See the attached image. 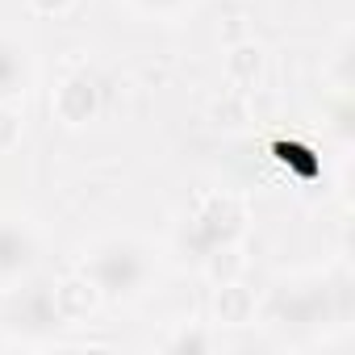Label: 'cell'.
<instances>
[{
	"label": "cell",
	"mask_w": 355,
	"mask_h": 355,
	"mask_svg": "<svg viewBox=\"0 0 355 355\" xmlns=\"http://www.w3.org/2000/svg\"><path fill=\"white\" fill-rule=\"evenodd\" d=\"M150 263L146 251L134 239H105L92 247V255L84 259V276L105 293V297H130L142 288Z\"/></svg>",
	"instance_id": "6da1fadb"
},
{
	"label": "cell",
	"mask_w": 355,
	"mask_h": 355,
	"mask_svg": "<svg viewBox=\"0 0 355 355\" xmlns=\"http://www.w3.org/2000/svg\"><path fill=\"white\" fill-rule=\"evenodd\" d=\"M243 201L230 197V193H214L201 201V214H197V230L205 239V247H218V243H234L243 234Z\"/></svg>",
	"instance_id": "7a4b0ae2"
},
{
	"label": "cell",
	"mask_w": 355,
	"mask_h": 355,
	"mask_svg": "<svg viewBox=\"0 0 355 355\" xmlns=\"http://www.w3.org/2000/svg\"><path fill=\"white\" fill-rule=\"evenodd\" d=\"M96 297H101V288L80 272V276H67L63 284H55V293H51V301H55V313L63 318V322H84L92 309H96Z\"/></svg>",
	"instance_id": "3957f363"
},
{
	"label": "cell",
	"mask_w": 355,
	"mask_h": 355,
	"mask_svg": "<svg viewBox=\"0 0 355 355\" xmlns=\"http://www.w3.org/2000/svg\"><path fill=\"white\" fill-rule=\"evenodd\" d=\"M34 263V239L17 222H0V280H13Z\"/></svg>",
	"instance_id": "277c9868"
},
{
	"label": "cell",
	"mask_w": 355,
	"mask_h": 355,
	"mask_svg": "<svg viewBox=\"0 0 355 355\" xmlns=\"http://www.w3.org/2000/svg\"><path fill=\"white\" fill-rule=\"evenodd\" d=\"M55 113H59L67 125H80V121H88V117L96 113V84H92L88 76H76V80H67V84L59 88V96H55Z\"/></svg>",
	"instance_id": "5b68a950"
},
{
	"label": "cell",
	"mask_w": 355,
	"mask_h": 355,
	"mask_svg": "<svg viewBox=\"0 0 355 355\" xmlns=\"http://www.w3.org/2000/svg\"><path fill=\"white\" fill-rule=\"evenodd\" d=\"M214 313H218V322H226V326H247L251 313H255V297H251L247 288H239V280H234V284H218Z\"/></svg>",
	"instance_id": "8992f818"
},
{
	"label": "cell",
	"mask_w": 355,
	"mask_h": 355,
	"mask_svg": "<svg viewBox=\"0 0 355 355\" xmlns=\"http://www.w3.org/2000/svg\"><path fill=\"white\" fill-rule=\"evenodd\" d=\"M26 88V51L9 38H0V101H9Z\"/></svg>",
	"instance_id": "52a82bcc"
},
{
	"label": "cell",
	"mask_w": 355,
	"mask_h": 355,
	"mask_svg": "<svg viewBox=\"0 0 355 355\" xmlns=\"http://www.w3.org/2000/svg\"><path fill=\"white\" fill-rule=\"evenodd\" d=\"M243 251L234 247V243H218V247H209V255H205V272H209V280L214 284H234L239 280V272H243Z\"/></svg>",
	"instance_id": "ba28073f"
},
{
	"label": "cell",
	"mask_w": 355,
	"mask_h": 355,
	"mask_svg": "<svg viewBox=\"0 0 355 355\" xmlns=\"http://www.w3.org/2000/svg\"><path fill=\"white\" fill-rule=\"evenodd\" d=\"M226 71H230L234 84H255L259 71H263V51L251 46V42H247V46H234L230 59H226Z\"/></svg>",
	"instance_id": "9c48e42d"
},
{
	"label": "cell",
	"mask_w": 355,
	"mask_h": 355,
	"mask_svg": "<svg viewBox=\"0 0 355 355\" xmlns=\"http://www.w3.org/2000/svg\"><path fill=\"white\" fill-rule=\"evenodd\" d=\"M17 138H21V113H17L9 101H0V155L13 150Z\"/></svg>",
	"instance_id": "30bf717a"
},
{
	"label": "cell",
	"mask_w": 355,
	"mask_h": 355,
	"mask_svg": "<svg viewBox=\"0 0 355 355\" xmlns=\"http://www.w3.org/2000/svg\"><path fill=\"white\" fill-rule=\"evenodd\" d=\"M214 117H218V125H243V121H247V105L234 101V96H226V101L214 109Z\"/></svg>",
	"instance_id": "8fae6325"
},
{
	"label": "cell",
	"mask_w": 355,
	"mask_h": 355,
	"mask_svg": "<svg viewBox=\"0 0 355 355\" xmlns=\"http://www.w3.org/2000/svg\"><path fill=\"white\" fill-rule=\"evenodd\" d=\"M167 347H171V351H205V347H214V338H209V334H197V330H193V334L184 330V334H175Z\"/></svg>",
	"instance_id": "7c38bea8"
},
{
	"label": "cell",
	"mask_w": 355,
	"mask_h": 355,
	"mask_svg": "<svg viewBox=\"0 0 355 355\" xmlns=\"http://www.w3.org/2000/svg\"><path fill=\"white\" fill-rule=\"evenodd\" d=\"M30 5H34L38 13H46V17H55V13H67L76 0H30Z\"/></svg>",
	"instance_id": "4fadbf2b"
},
{
	"label": "cell",
	"mask_w": 355,
	"mask_h": 355,
	"mask_svg": "<svg viewBox=\"0 0 355 355\" xmlns=\"http://www.w3.org/2000/svg\"><path fill=\"white\" fill-rule=\"evenodd\" d=\"M146 5H175V0H146Z\"/></svg>",
	"instance_id": "5bb4252c"
}]
</instances>
